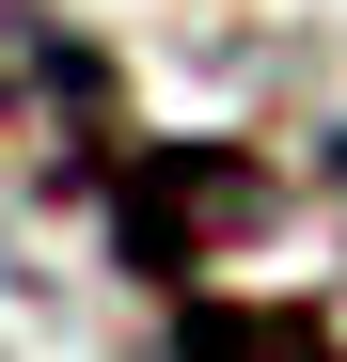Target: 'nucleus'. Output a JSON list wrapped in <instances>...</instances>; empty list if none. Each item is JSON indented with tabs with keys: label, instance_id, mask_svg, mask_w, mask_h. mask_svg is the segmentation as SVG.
Wrapping results in <instances>:
<instances>
[{
	"label": "nucleus",
	"instance_id": "nucleus-1",
	"mask_svg": "<svg viewBox=\"0 0 347 362\" xmlns=\"http://www.w3.org/2000/svg\"><path fill=\"white\" fill-rule=\"evenodd\" d=\"M253 205H268V173H237V158H158V173H142V205H127V236H142V268H158V284H190V268H205V236H221V221H253Z\"/></svg>",
	"mask_w": 347,
	"mask_h": 362
},
{
	"label": "nucleus",
	"instance_id": "nucleus-2",
	"mask_svg": "<svg viewBox=\"0 0 347 362\" xmlns=\"http://www.w3.org/2000/svg\"><path fill=\"white\" fill-rule=\"evenodd\" d=\"M95 47L47 16V0H0V127H32V110H64V127H95Z\"/></svg>",
	"mask_w": 347,
	"mask_h": 362
},
{
	"label": "nucleus",
	"instance_id": "nucleus-3",
	"mask_svg": "<svg viewBox=\"0 0 347 362\" xmlns=\"http://www.w3.org/2000/svg\"><path fill=\"white\" fill-rule=\"evenodd\" d=\"M174 362H331L316 315H253V299H190L174 315Z\"/></svg>",
	"mask_w": 347,
	"mask_h": 362
}]
</instances>
